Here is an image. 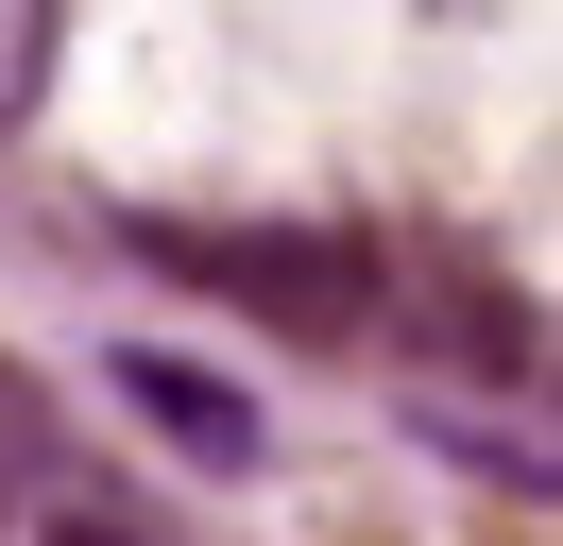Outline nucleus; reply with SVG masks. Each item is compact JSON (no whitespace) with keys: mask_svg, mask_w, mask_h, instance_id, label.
Returning <instances> with one entry per match:
<instances>
[{"mask_svg":"<svg viewBox=\"0 0 563 546\" xmlns=\"http://www.w3.org/2000/svg\"><path fill=\"white\" fill-rule=\"evenodd\" d=\"M137 256L206 273L222 307H274V325H358V291H342L358 256H324V239H222V222H137Z\"/></svg>","mask_w":563,"mask_h":546,"instance_id":"nucleus-1","label":"nucleus"},{"mask_svg":"<svg viewBox=\"0 0 563 546\" xmlns=\"http://www.w3.org/2000/svg\"><path fill=\"white\" fill-rule=\"evenodd\" d=\"M120 410H137L154 444H172V461H206V478H256V393L240 375H206V359H172V341H120Z\"/></svg>","mask_w":563,"mask_h":546,"instance_id":"nucleus-2","label":"nucleus"}]
</instances>
